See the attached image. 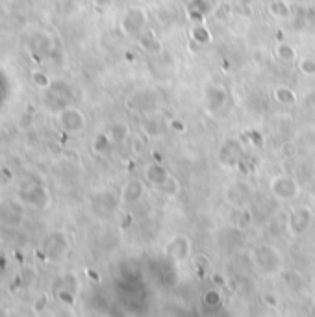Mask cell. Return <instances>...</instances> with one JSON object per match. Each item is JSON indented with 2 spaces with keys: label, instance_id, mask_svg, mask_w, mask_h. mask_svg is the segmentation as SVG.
<instances>
[{
  "label": "cell",
  "instance_id": "cell-34",
  "mask_svg": "<svg viewBox=\"0 0 315 317\" xmlns=\"http://www.w3.org/2000/svg\"><path fill=\"white\" fill-rule=\"evenodd\" d=\"M126 60H128V62H134V60H136V56L132 54V52H126Z\"/></svg>",
  "mask_w": 315,
  "mask_h": 317
},
{
  "label": "cell",
  "instance_id": "cell-29",
  "mask_svg": "<svg viewBox=\"0 0 315 317\" xmlns=\"http://www.w3.org/2000/svg\"><path fill=\"white\" fill-rule=\"evenodd\" d=\"M113 2H115V0H95V6H97V8L106 9V8H109Z\"/></svg>",
  "mask_w": 315,
  "mask_h": 317
},
{
  "label": "cell",
  "instance_id": "cell-7",
  "mask_svg": "<svg viewBox=\"0 0 315 317\" xmlns=\"http://www.w3.org/2000/svg\"><path fill=\"white\" fill-rule=\"evenodd\" d=\"M189 250H191V241L185 236H176L167 243L165 247V254L169 256L171 260L175 262H184L185 258L189 256Z\"/></svg>",
  "mask_w": 315,
  "mask_h": 317
},
{
  "label": "cell",
  "instance_id": "cell-32",
  "mask_svg": "<svg viewBox=\"0 0 315 317\" xmlns=\"http://www.w3.org/2000/svg\"><path fill=\"white\" fill-rule=\"evenodd\" d=\"M132 145H134V152H136V148H138V152L139 150H141V148H143V143H141V140H134V143H132Z\"/></svg>",
  "mask_w": 315,
  "mask_h": 317
},
{
  "label": "cell",
  "instance_id": "cell-20",
  "mask_svg": "<svg viewBox=\"0 0 315 317\" xmlns=\"http://www.w3.org/2000/svg\"><path fill=\"white\" fill-rule=\"evenodd\" d=\"M278 152H280V156H282L284 160H295V158H297V154H299V145H297L295 141L287 140V141H284V143L280 145Z\"/></svg>",
  "mask_w": 315,
  "mask_h": 317
},
{
  "label": "cell",
  "instance_id": "cell-21",
  "mask_svg": "<svg viewBox=\"0 0 315 317\" xmlns=\"http://www.w3.org/2000/svg\"><path fill=\"white\" fill-rule=\"evenodd\" d=\"M160 189H162L165 195H171V197H173V195H178L180 191H182V184H180L175 176H171L169 175V178H167L162 186H160Z\"/></svg>",
  "mask_w": 315,
  "mask_h": 317
},
{
  "label": "cell",
  "instance_id": "cell-9",
  "mask_svg": "<svg viewBox=\"0 0 315 317\" xmlns=\"http://www.w3.org/2000/svg\"><path fill=\"white\" fill-rule=\"evenodd\" d=\"M145 195V184L141 180H130L121 191V201L124 204H138Z\"/></svg>",
  "mask_w": 315,
  "mask_h": 317
},
{
  "label": "cell",
  "instance_id": "cell-15",
  "mask_svg": "<svg viewBox=\"0 0 315 317\" xmlns=\"http://www.w3.org/2000/svg\"><path fill=\"white\" fill-rule=\"evenodd\" d=\"M267 9L275 19H289L291 17V6L287 0H271Z\"/></svg>",
  "mask_w": 315,
  "mask_h": 317
},
{
  "label": "cell",
  "instance_id": "cell-13",
  "mask_svg": "<svg viewBox=\"0 0 315 317\" xmlns=\"http://www.w3.org/2000/svg\"><path fill=\"white\" fill-rule=\"evenodd\" d=\"M139 47L143 48L145 52L148 54H160L162 52V43H160V39L154 35V32L146 30L143 32L141 35H139Z\"/></svg>",
  "mask_w": 315,
  "mask_h": 317
},
{
  "label": "cell",
  "instance_id": "cell-33",
  "mask_svg": "<svg viewBox=\"0 0 315 317\" xmlns=\"http://www.w3.org/2000/svg\"><path fill=\"white\" fill-rule=\"evenodd\" d=\"M239 4H241V6H243V8H248V6H250V4H252L254 0H238Z\"/></svg>",
  "mask_w": 315,
  "mask_h": 317
},
{
  "label": "cell",
  "instance_id": "cell-17",
  "mask_svg": "<svg viewBox=\"0 0 315 317\" xmlns=\"http://www.w3.org/2000/svg\"><path fill=\"white\" fill-rule=\"evenodd\" d=\"M130 136V128L126 123H115L109 128V140L113 143H123L126 141V138Z\"/></svg>",
  "mask_w": 315,
  "mask_h": 317
},
{
  "label": "cell",
  "instance_id": "cell-8",
  "mask_svg": "<svg viewBox=\"0 0 315 317\" xmlns=\"http://www.w3.org/2000/svg\"><path fill=\"white\" fill-rule=\"evenodd\" d=\"M204 101H206L208 109H211V111L221 109L226 102V89L221 85H210L204 91Z\"/></svg>",
  "mask_w": 315,
  "mask_h": 317
},
{
  "label": "cell",
  "instance_id": "cell-27",
  "mask_svg": "<svg viewBox=\"0 0 315 317\" xmlns=\"http://www.w3.org/2000/svg\"><path fill=\"white\" fill-rule=\"evenodd\" d=\"M169 126H171V130L178 132V134H184L185 132V124L182 123V121H178V119H171Z\"/></svg>",
  "mask_w": 315,
  "mask_h": 317
},
{
  "label": "cell",
  "instance_id": "cell-18",
  "mask_svg": "<svg viewBox=\"0 0 315 317\" xmlns=\"http://www.w3.org/2000/svg\"><path fill=\"white\" fill-rule=\"evenodd\" d=\"M191 39L193 43H197V45H206V43H211V32L208 30L206 26H195L191 28Z\"/></svg>",
  "mask_w": 315,
  "mask_h": 317
},
{
  "label": "cell",
  "instance_id": "cell-10",
  "mask_svg": "<svg viewBox=\"0 0 315 317\" xmlns=\"http://www.w3.org/2000/svg\"><path fill=\"white\" fill-rule=\"evenodd\" d=\"M145 178L152 186L160 187L169 178V171L165 169V165L162 162H150L145 167Z\"/></svg>",
  "mask_w": 315,
  "mask_h": 317
},
{
  "label": "cell",
  "instance_id": "cell-30",
  "mask_svg": "<svg viewBox=\"0 0 315 317\" xmlns=\"http://www.w3.org/2000/svg\"><path fill=\"white\" fill-rule=\"evenodd\" d=\"M60 299L70 304V302H72V295H70V291H62V293H60Z\"/></svg>",
  "mask_w": 315,
  "mask_h": 317
},
{
  "label": "cell",
  "instance_id": "cell-23",
  "mask_svg": "<svg viewBox=\"0 0 315 317\" xmlns=\"http://www.w3.org/2000/svg\"><path fill=\"white\" fill-rule=\"evenodd\" d=\"M245 140L250 143V145H254V147H263V136H261V132L258 130H246L245 132Z\"/></svg>",
  "mask_w": 315,
  "mask_h": 317
},
{
  "label": "cell",
  "instance_id": "cell-2",
  "mask_svg": "<svg viewBox=\"0 0 315 317\" xmlns=\"http://www.w3.org/2000/svg\"><path fill=\"white\" fill-rule=\"evenodd\" d=\"M269 191L278 201H293V199L299 197L300 184L297 178L280 175V176H275L269 182Z\"/></svg>",
  "mask_w": 315,
  "mask_h": 317
},
{
  "label": "cell",
  "instance_id": "cell-24",
  "mask_svg": "<svg viewBox=\"0 0 315 317\" xmlns=\"http://www.w3.org/2000/svg\"><path fill=\"white\" fill-rule=\"evenodd\" d=\"M232 13V6L228 2H224V4H219V8L213 11V17H215L217 21H224V19H228Z\"/></svg>",
  "mask_w": 315,
  "mask_h": 317
},
{
  "label": "cell",
  "instance_id": "cell-16",
  "mask_svg": "<svg viewBox=\"0 0 315 317\" xmlns=\"http://www.w3.org/2000/svg\"><path fill=\"white\" fill-rule=\"evenodd\" d=\"M275 54L280 62L284 63H293L299 60V56H297V50L295 47H291L289 43H278L277 48H275Z\"/></svg>",
  "mask_w": 315,
  "mask_h": 317
},
{
  "label": "cell",
  "instance_id": "cell-4",
  "mask_svg": "<svg viewBox=\"0 0 315 317\" xmlns=\"http://www.w3.org/2000/svg\"><path fill=\"white\" fill-rule=\"evenodd\" d=\"M314 221V211L308 206H299L289 213V232L293 236H302Z\"/></svg>",
  "mask_w": 315,
  "mask_h": 317
},
{
  "label": "cell",
  "instance_id": "cell-5",
  "mask_svg": "<svg viewBox=\"0 0 315 317\" xmlns=\"http://www.w3.org/2000/svg\"><path fill=\"white\" fill-rule=\"evenodd\" d=\"M226 201L230 202L234 208H243V206H248L250 201H252V193H250V187L246 186L245 182H234L230 186L226 187Z\"/></svg>",
  "mask_w": 315,
  "mask_h": 317
},
{
  "label": "cell",
  "instance_id": "cell-14",
  "mask_svg": "<svg viewBox=\"0 0 315 317\" xmlns=\"http://www.w3.org/2000/svg\"><path fill=\"white\" fill-rule=\"evenodd\" d=\"M273 97L278 104L282 106H293L297 104V93L293 91L291 87H285V85H278L277 89L273 91Z\"/></svg>",
  "mask_w": 315,
  "mask_h": 317
},
{
  "label": "cell",
  "instance_id": "cell-31",
  "mask_svg": "<svg viewBox=\"0 0 315 317\" xmlns=\"http://www.w3.org/2000/svg\"><path fill=\"white\" fill-rule=\"evenodd\" d=\"M213 282H215V286H224V279L221 275H213Z\"/></svg>",
  "mask_w": 315,
  "mask_h": 317
},
{
  "label": "cell",
  "instance_id": "cell-26",
  "mask_svg": "<svg viewBox=\"0 0 315 317\" xmlns=\"http://www.w3.org/2000/svg\"><path fill=\"white\" fill-rule=\"evenodd\" d=\"M108 147H109V138L106 134H100L99 138H97V141H95V148H97L99 152H104V150H108Z\"/></svg>",
  "mask_w": 315,
  "mask_h": 317
},
{
  "label": "cell",
  "instance_id": "cell-3",
  "mask_svg": "<svg viewBox=\"0 0 315 317\" xmlns=\"http://www.w3.org/2000/svg\"><path fill=\"white\" fill-rule=\"evenodd\" d=\"M148 15L143 8H130L124 13L123 21H121V28L124 34L128 35H136L139 32H143V28L146 26Z\"/></svg>",
  "mask_w": 315,
  "mask_h": 317
},
{
  "label": "cell",
  "instance_id": "cell-6",
  "mask_svg": "<svg viewBox=\"0 0 315 317\" xmlns=\"http://www.w3.org/2000/svg\"><path fill=\"white\" fill-rule=\"evenodd\" d=\"M243 147L238 140H226L219 148V162L226 167H236L241 162Z\"/></svg>",
  "mask_w": 315,
  "mask_h": 317
},
{
  "label": "cell",
  "instance_id": "cell-11",
  "mask_svg": "<svg viewBox=\"0 0 315 317\" xmlns=\"http://www.w3.org/2000/svg\"><path fill=\"white\" fill-rule=\"evenodd\" d=\"M62 126L69 132H80L84 130L85 126V119L84 115L78 111V109H65L62 115H60Z\"/></svg>",
  "mask_w": 315,
  "mask_h": 317
},
{
  "label": "cell",
  "instance_id": "cell-22",
  "mask_svg": "<svg viewBox=\"0 0 315 317\" xmlns=\"http://www.w3.org/2000/svg\"><path fill=\"white\" fill-rule=\"evenodd\" d=\"M299 70L308 78H315V60L314 58H300L299 60Z\"/></svg>",
  "mask_w": 315,
  "mask_h": 317
},
{
  "label": "cell",
  "instance_id": "cell-25",
  "mask_svg": "<svg viewBox=\"0 0 315 317\" xmlns=\"http://www.w3.org/2000/svg\"><path fill=\"white\" fill-rule=\"evenodd\" d=\"M210 258H208V256H204V254H195L193 256V267H195V269H206L208 265H210Z\"/></svg>",
  "mask_w": 315,
  "mask_h": 317
},
{
  "label": "cell",
  "instance_id": "cell-28",
  "mask_svg": "<svg viewBox=\"0 0 315 317\" xmlns=\"http://www.w3.org/2000/svg\"><path fill=\"white\" fill-rule=\"evenodd\" d=\"M261 299H263V302H265L267 306H271V308H277L278 301H277V297H275L273 293H265L263 297H261Z\"/></svg>",
  "mask_w": 315,
  "mask_h": 317
},
{
  "label": "cell",
  "instance_id": "cell-12",
  "mask_svg": "<svg viewBox=\"0 0 315 317\" xmlns=\"http://www.w3.org/2000/svg\"><path fill=\"white\" fill-rule=\"evenodd\" d=\"M267 230H269V234L275 236V238L287 232V230H289V213H287V211H277V213L267 221Z\"/></svg>",
  "mask_w": 315,
  "mask_h": 317
},
{
  "label": "cell",
  "instance_id": "cell-35",
  "mask_svg": "<svg viewBox=\"0 0 315 317\" xmlns=\"http://www.w3.org/2000/svg\"><path fill=\"white\" fill-rule=\"evenodd\" d=\"M163 2H173V0H163Z\"/></svg>",
  "mask_w": 315,
  "mask_h": 317
},
{
  "label": "cell",
  "instance_id": "cell-1",
  "mask_svg": "<svg viewBox=\"0 0 315 317\" xmlns=\"http://www.w3.org/2000/svg\"><path fill=\"white\" fill-rule=\"evenodd\" d=\"M252 262L263 275H275L282 267V256L271 245H260L252 250Z\"/></svg>",
  "mask_w": 315,
  "mask_h": 317
},
{
  "label": "cell",
  "instance_id": "cell-19",
  "mask_svg": "<svg viewBox=\"0 0 315 317\" xmlns=\"http://www.w3.org/2000/svg\"><path fill=\"white\" fill-rule=\"evenodd\" d=\"M202 301H204V304H206L208 308H217V306H221V302H223V295H221V291H219L217 287H213V289L204 291Z\"/></svg>",
  "mask_w": 315,
  "mask_h": 317
}]
</instances>
